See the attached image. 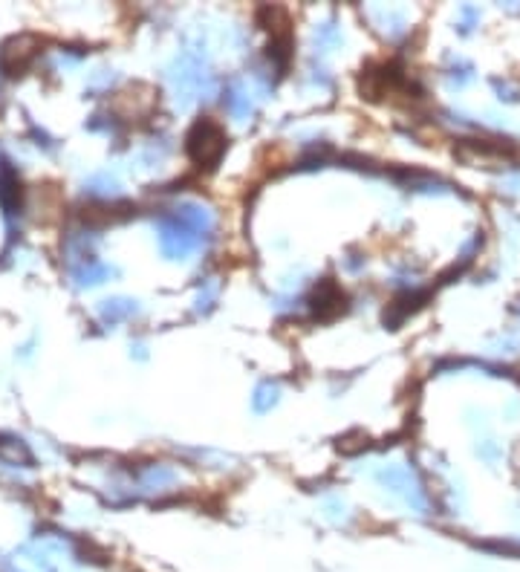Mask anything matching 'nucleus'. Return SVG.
I'll list each match as a JSON object with an SVG mask.
<instances>
[{"instance_id":"nucleus-1","label":"nucleus","mask_w":520,"mask_h":572,"mask_svg":"<svg viewBox=\"0 0 520 572\" xmlns=\"http://www.w3.org/2000/svg\"><path fill=\"white\" fill-rule=\"evenodd\" d=\"M185 151L191 156L194 165L200 168H214L226 151V130L220 122H214L211 116H203L194 122V128L185 136Z\"/></svg>"},{"instance_id":"nucleus-2","label":"nucleus","mask_w":520,"mask_h":572,"mask_svg":"<svg viewBox=\"0 0 520 572\" xmlns=\"http://www.w3.org/2000/svg\"><path fill=\"white\" fill-rule=\"evenodd\" d=\"M38 53H41V41L35 35H15L0 43V69L6 76H23V69H29Z\"/></svg>"},{"instance_id":"nucleus-3","label":"nucleus","mask_w":520,"mask_h":572,"mask_svg":"<svg viewBox=\"0 0 520 572\" xmlns=\"http://www.w3.org/2000/svg\"><path fill=\"white\" fill-rule=\"evenodd\" d=\"M0 205L6 214H15L20 208V179L9 165H0Z\"/></svg>"},{"instance_id":"nucleus-4","label":"nucleus","mask_w":520,"mask_h":572,"mask_svg":"<svg viewBox=\"0 0 520 572\" xmlns=\"http://www.w3.org/2000/svg\"><path fill=\"white\" fill-rule=\"evenodd\" d=\"M110 275V269L104 266V264H99L96 257H84L81 260V266H76L73 269V278L84 286V283H99V280H104Z\"/></svg>"}]
</instances>
